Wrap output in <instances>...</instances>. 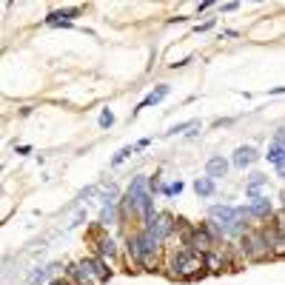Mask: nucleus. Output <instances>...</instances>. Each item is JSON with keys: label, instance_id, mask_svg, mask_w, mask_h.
I'll list each match as a JSON object with an SVG mask.
<instances>
[{"label": "nucleus", "instance_id": "f257e3e1", "mask_svg": "<svg viewBox=\"0 0 285 285\" xmlns=\"http://www.w3.org/2000/svg\"><path fill=\"white\" fill-rule=\"evenodd\" d=\"M208 220H211L223 234H242V231H245V208L211 205V208H208Z\"/></svg>", "mask_w": 285, "mask_h": 285}, {"label": "nucleus", "instance_id": "f03ea898", "mask_svg": "<svg viewBox=\"0 0 285 285\" xmlns=\"http://www.w3.org/2000/svg\"><path fill=\"white\" fill-rule=\"evenodd\" d=\"M157 248H160V239L148 231V228H143L140 234H137L131 242H128V257L137 262H143V265H151V260L157 257Z\"/></svg>", "mask_w": 285, "mask_h": 285}, {"label": "nucleus", "instance_id": "7ed1b4c3", "mask_svg": "<svg viewBox=\"0 0 285 285\" xmlns=\"http://www.w3.org/2000/svg\"><path fill=\"white\" fill-rule=\"evenodd\" d=\"M74 271H77L80 285H103L109 277H112V271H109L100 260H83Z\"/></svg>", "mask_w": 285, "mask_h": 285}, {"label": "nucleus", "instance_id": "20e7f679", "mask_svg": "<svg viewBox=\"0 0 285 285\" xmlns=\"http://www.w3.org/2000/svg\"><path fill=\"white\" fill-rule=\"evenodd\" d=\"M174 268H177V277L180 280H197L203 274V254L197 251H182L174 257Z\"/></svg>", "mask_w": 285, "mask_h": 285}, {"label": "nucleus", "instance_id": "39448f33", "mask_svg": "<svg viewBox=\"0 0 285 285\" xmlns=\"http://www.w3.org/2000/svg\"><path fill=\"white\" fill-rule=\"evenodd\" d=\"M146 228L160 239V242H163V239L171 237V231H174V217L166 214V211H163V214H154L151 220H148V226H146Z\"/></svg>", "mask_w": 285, "mask_h": 285}, {"label": "nucleus", "instance_id": "423d86ee", "mask_svg": "<svg viewBox=\"0 0 285 285\" xmlns=\"http://www.w3.org/2000/svg\"><path fill=\"white\" fill-rule=\"evenodd\" d=\"M245 251H248L251 257H268L271 248H268L265 234H245Z\"/></svg>", "mask_w": 285, "mask_h": 285}, {"label": "nucleus", "instance_id": "0eeeda50", "mask_svg": "<svg viewBox=\"0 0 285 285\" xmlns=\"http://www.w3.org/2000/svg\"><path fill=\"white\" fill-rule=\"evenodd\" d=\"M228 174V160L223 154H214V157L205 163V177L208 180H220V177H226Z\"/></svg>", "mask_w": 285, "mask_h": 285}, {"label": "nucleus", "instance_id": "6e6552de", "mask_svg": "<svg viewBox=\"0 0 285 285\" xmlns=\"http://www.w3.org/2000/svg\"><path fill=\"white\" fill-rule=\"evenodd\" d=\"M208 245H211V231H208V228H197L191 237H188V251H197V254L203 251L205 254Z\"/></svg>", "mask_w": 285, "mask_h": 285}, {"label": "nucleus", "instance_id": "1a4fd4ad", "mask_svg": "<svg viewBox=\"0 0 285 285\" xmlns=\"http://www.w3.org/2000/svg\"><path fill=\"white\" fill-rule=\"evenodd\" d=\"M271 211H274V205H271V200L268 197H251V205L245 208V214H251V217H271Z\"/></svg>", "mask_w": 285, "mask_h": 285}, {"label": "nucleus", "instance_id": "9d476101", "mask_svg": "<svg viewBox=\"0 0 285 285\" xmlns=\"http://www.w3.org/2000/svg\"><path fill=\"white\" fill-rule=\"evenodd\" d=\"M283 154H285V151H283V131H277V134H274V146H271V151H268V160L277 166L280 174H283V169H285V157H283Z\"/></svg>", "mask_w": 285, "mask_h": 285}, {"label": "nucleus", "instance_id": "9b49d317", "mask_svg": "<svg viewBox=\"0 0 285 285\" xmlns=\"http://www.w3.org/2000/svg\"><path fill=\"white\" fill-rule=\"evenodd\" d=\"M257 157H260V154H257L254 146H239L237 151H234V160H231V163H234L237 169H245V166H251Z\"/></svg>", "mask_w": 285, "mask_h": 285}, {"label": "nucleus", "instance_id": "f8f14e48", "mask_svg": "<svg viewBox=\"0 0 285 285\" xmlns=\"http://www.w3.org/2000/svg\"><path fill=\"white\" fill-rule=\"evenodd\" d=\"M265 182H268V177L260 174V171H254V174L248 177V182H245V194H248V197H260V188L265 185Z\"/></svg>", "mask_w": 285, "mask_h": 285}, {"label": "nucleus", "instance_id": "ddd939ff", "mask_svg": "<svg viewBox=\"0 0 285 285\" xmlns=\"http://www.w3.org/2000/svg\"><path fill=\"white\" fill-rule=\"evenodd\" d=\"M166 94H169V86L163 83V86H157V89L151 91V94H148L146 100H143V103H140V106H137L134 112H143V109H148V106H157V103L163 100V97H166Z\"/></svg>", "mask_w": 285, "mask_h": 285}, {"label": "nucleus", "instance_id": "4468645a", "mask_svg": "<svg viewBox=\"0 0 285 285\" xmlns=\"http://www.w3.org/2000/svg\"><path fill=\"white\" fill-rule=\"evenodd\" d=\"M80 9H66V11H52L49 17H46V23L49 26H57V23H63V26H68V17H77Z\"/></svg>", "mask_w": 285, "mask_h": 285}, {"label": "nucleus", "instance_id": "2eb2a0df", "mask_svg": "<svg viewBox=\"0 0 285 285\" xmlns=\"http://www.w3.org/2000/svg\"><path fill=\"white\" fill-rule=\"evenodd\" d=\"M194 191L200 194V197H211V194H214V180H208V177H197V180H194Z\"/></svg>", "mask_w": 285, "mask_h": 285}, {"label": "nucleus", "instance_id": "dca6fc26", "mask_svg": "<svg viewBox=\"0 0 285 285\" xmlns=\"http://www.w3.org/2000/svg\"><path fill=\"white\" fill-rule=\"evenodd\" d=\"M203 268H208V271H220V268H223V260H220L217 254H211V251H205L203 254Z\"/></svg>", "mask_w": 285, "mask_h": 285}, {"label": "nucleus", "instance_id": "f3484780", "mask_svg": "<svg viewBox=\"0 0 285 285\" xmlns=\"http://www.w3.org/2000/svg\"><path fill=\"white\" fill-rule=\"evenodd\" d=\"M97 245H100V251H103V254H109V257H114V254H117V245H114V239H109V237H100V242H97Z\"/></svg>", "mask_w": 285, "mask_h": 285}, {"label": "nucleus", "instance_id": "a211bd4d", "mask_svg": "<svg viewBox=\"0 0 285 285\" xmlns=\"http://www.w3.org/2000/svg\"><path fill=\"white\" fill-rule=\"evenodd\" d=\"M131 154H134V148H131V146H125V148H120V151H117V154H114V160H112V166H120V163H123L125 157H131Z\"/></svg>", "mask_w": 285, "mask_h": 285}, {"label": "nucleus", "instance_id": "6ab92c4d", "mask_svg": "<svg viewBox=\"0 0 285 285\" xmlns=\"http://www.w3.org/2000/svg\"><path fill=\"white\" fill-rule=\"evenodd\" d=\"M100 223H103V226H112V223H114V205H112V203H106V208H103V217H100Z\"/></svg>", "mask_w": 285, "mask_h": 285}, {"label": "nucleus", "instance_id": "aec40b11", "mask_svg": "<svg viewBox=\"0 0 285 285\" xmlns=\"http://www.w3.org/2000/svg\"><path fill=\"white\" fill-rule=\"evenodd\" d=\"M182 191V182L177 180V182H169V185H166V188H163V194H166V197H174V194H180Z\"/></svg>", "mask_w": 285, "mask_h": 285}, {"label": "nucleus", "instance_id": "412c9836", "mask_svg": "<svg viewBox=\"0 0 285 285\" xmlns=\"http://www.w3.org/2000/svg\"><path fill=\"white\" fill-rule=\"evenodd\" d=\"M112 125H114V114L106 109V112L100 114V128H112Z\"/></svg>", "mask_w": 285, "mask_h": 285}, {"label": "nucleus", "instance_id": "4be33fe9", "mask_svg": "<svg viewBox=\"0 0 285 285\" xmlns=\"http://www.w3.org/2000/svg\"><path fill=\"white\" fill-rule=\"evenodd\" d=\"M211 26H214V17H208L205 23H200V26H194V32H208Z\"/></svg>", "mask_w": 285, "mask_h": 285}, {"label": "nucleus", "instance_id": "5701e85b", "mask_svg": "<svg viewBox=\"0 0 285 285\" xmlns=\"http://www.w3.org/2000/svg\"><path fill=\"white\" fill-rule=\"evenodd\" d=\"M234 9H239V3H226L223 6V11H234Z\"/></svg>", "mask_w": 285, "mask_h": 285}, {"label": "nucleus", "instance_id": "b1692460", "mask_svg": "<svg viewBox=\"0 0 285 285\" xmlns=\"http://www.w3.org/2000/svg\"><path fill=\"white\" fill-rule=\"evenodd\" d=\"M49 285H66V283H60V280H57V283H49Z\"/></svg>", "mask_w": 285, "mask_h": 285}]
</instances>
